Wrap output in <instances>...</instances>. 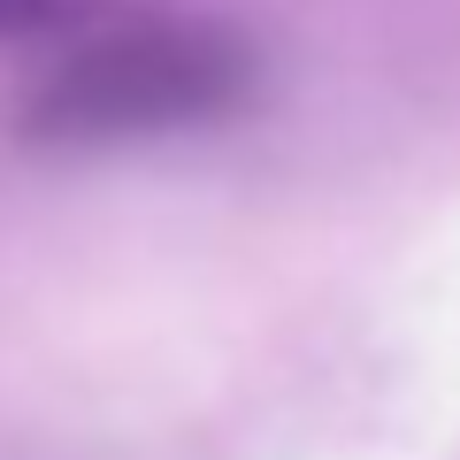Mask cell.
I'll use <instances>...</instances> for the list:
<instances>
[{"label": "cell", "mask_w": 460, "mask_h": 460, "mask_svg": "<svg viewBox=\"0 0 460 460\" xmlns=\"http://www.w3.org/2000/svg\"><path fill=\"white\" fill-rule=\"evenodd\" d=\"M253 47L223 23H138L77 62H62L31 100V138L54 146H115V138L192 131L215 115L246 108L253 93Z\"/></svg>", "instance_id": "6da1fadb"}, {"label": "cell", "mask_w": 460, "mask_h": 460, "mask_svg": "<svg viewBox=\"0 0 460 460\" xmlns=\"http://www.w3.org/2000/svg\"><path fill=\"white\" fill-rule=\"evenodd\" d=\"M100 0H0V39H31V31H69L93 23Z\"/></svg>", "instance_id": "7a4b0ae2"}]
</instances>
